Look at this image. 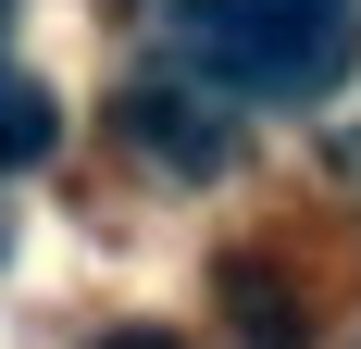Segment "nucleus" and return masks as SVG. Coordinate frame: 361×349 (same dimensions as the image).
Masks as SVG:
<instances>
[{
    "mask_svg": "<svg viewBox=\"0 0 361 349\" xmlns=\"http://www.w3.org/2000/svg\"><path fill=\"white\" fill-rule=\"evenodd\" d=\"M50 138H63V100H50L37 75H13V63H0V174L50 162Z\"/></svg>",
    "mask_w": 361,
    "mask_h": 349,
    "instance_id": "3",
    "label": "nucleus"
},
{
    "mask_svg": "<svg viewBox=\"0 0 361 349\" xmlns=\"http://www.w3.org/2000/svg\"><path fill=\"white\" fill-rule=\"evenodd\" d=\"M125 138L149 162H175V174H224L237 162V125L212 100H187V88H125Z\"/></svg>",
    "mask_w": 361,
    "mask_h": 349,
    "instance_id": "2",
    "label": "nucleus"
},
{
    "mask_svg": "<svg viewBox=\"0 0 361 349\" xmlns=\"http://www.w3.org/2000/svg\"><path fill=\"white\" fill-rule=\"evenodd\" d=\"M175 50L224 100H336L361 63V0H175Z\"/></svg>",
    "mask_w": 361,
    "mask_h": 349,
    "instance_id": "1",
    "label": "nucleus"
},
{
    "mask_svg": "<svg viewBox=\"0 0 361 349\" xmlns=\"http://www.w3.org/2000/svg\"><path fill=\"white\" fill-rule=\"evenodd\" d=\"M100 349H175V337H100Z\"/></svg>",
    "mask_w": 361,
    "mask_h": 349,
    "instance_id": "4",
    "label": "nucleus"
},
{
    "mask_svg": "<svg viewBox=\"0 0 361 349\" xmlns=\"http://www.w3.org/2000/svg\"><path fill=\"white\" fill-rule=\"evenodd\" d=\"M0 13H13V0H0Z\"/></svg>",
    "mask_w": 361,
    "mask_h": 349,
    "instance_id": "5",
    "label": "nucleus"
}]
</instances>
